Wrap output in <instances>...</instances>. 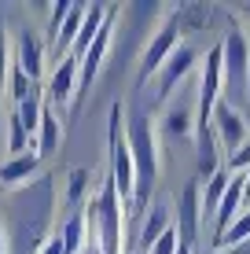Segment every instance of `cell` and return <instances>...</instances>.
<instances>
[{
	"mask_svg": "<svg viewBox=\"0 0 250 254\" xmlns=\"http://www.w3.org/2000/svg\"><path fill=\"white\" fill-rule=\"evenodd\" d=\"M243 11H247V15H250V4H247V7H243Z\"/></svg>",
	"mask_w": 250,
	"mask_h": 254,
	"instance_id": "cell-36",
	"label": "cell"
},
{
	"mask_svg": "<svg viewBox=\"0 0 250 254\" xmlns=\"http://www.w3.org/2000/svg\"><path fill=\"white\" fill-rule=\"evenodd\" d=\"M177 243H180V236H177L173 225H169V229L158 236V243H154V247H151L148 254H177Z\"/></svg>",
	"mask_w": 250,
	"mask_h": 254,
	"instance_id": "cell-27",
	"label": "cell"
},
{
	"mask_svg": "<svg viewBox=\"0 0 250 254\" xmlns=\"http://www.w3.org/2000/svg\"><path fill=\"white\" fill-rule=\"evenodd\" d=\"M37 151H26V155H15V159H7L0 166V185H22V181H30L33 173H37Z\"/></svg>",
	"mask_w": 250,
	"mask_h": 254,
	"instance_id": "cell-17",
	"label": "cell"
},
{
	"mask_svg": "<svg viewBox=\"0 0 250 254\" xmlns=\"http://www.w3.org/2000/svg\"><path fill=\"white\" fill-rule=\"evenodd\" d=\"M206 15H210L206 4H184L177 7V26L180 30H206Z\"/></svg>",
	"mask_w": 250,
	"mask_h": 254,
	"instance_id": "cell-20",
	"label": "cell"
},
{
	"mask_svg": "<svg viewBox=\"0 0 250 254\" xmlns=\"http://www.w3.org/2000/svg\"><path fill=\"white\" fill-rule=\"evenodd\" d=\"M85 229H89V221H85L81 214H74L70 221H66V229H63V254H77V247H81V240H85Z\"/></svg>",
	"mask_w": 250,
	"mask_h": 254,
	"instance_id": "cell-22",
	"label": "cell"
},
{
	"mask_svg": "<svg viewBox=\"0 0 250 254\" xmlns=\"http://www.w3.org/2000/svg\"><path fill=\"white\" fill-rule=\"evenodd\" d=\"M41 111H45V103H41L37 96H30V100L15 103V115H19V122H22L26 133H37V126H41Z\"/></svg>",
	"mask_w": 250,
	"mask_h": 254,
	"instance_id": "cell-21",
	"label": "cell"
},
{
	"mask_svg": "<svg viewBox=\"0 0 250 254\" xmlns=\"http://www.w3.org/2000/svg\"><path fill=\"white\" fill-rule=\"evenodd\" d=\"M247 240H250V210H247V214H239L236 221H232V229L221 236L217 251H221V247H239V243H247Z\"/></svg>",
	"mask_w": 250,
	"mask_h": 254,
	"instance_id": "cell-23",
	"label": "cell"
},
{
	"mask_svg": "<svg viewBox=\"0 0 250 254\" xmlns=\"http://www.w3.org/2000/svg\"><path fill=\"white\" fill-rule=\"evenodd\" d=\"M180 45V26H177V15L169 22L158 26V33L148 41V48H144V63H140V81H151L154 74L162 70L169 56H173V48Z\"/></svg>",
	"mask_w": 250,
	"mask_h": 254,
	"instance_id": "cell-5",
	"label": "cell"
},
{
	"mask_svg": "<svg viewBox=\"0 0 250 254\" xmlns=\"http://www.w3.org/2000/svg\"><path fill=\"white\" fill-rule=\"evenodd\" d=\"M247 103H250V100H247Z\"/></svg>",
	"mask_w": 250,
	"mask_h": 254,
	"instance_id": "cell-37",
	"label": "cell"
},
{
	"mask_svg": "<svg viewBox=\"0 0 250 254\" xmlns=\"http://www.w3.org/2000/svg\"><path fill=\"white\" fill-rule=\"evenodd\" d=\"M26 144H30V133L22 129L19 115H11L7 118V151H11V159L15 155H26Z\"/></svg>",
	"mask_w": 250,
	"mask_h": 254,
	"instance_id": "cell-24",
	"label": "cell"
},
{
	"mask_svg": "<svg viewBox=\"0 0 250 254\" xmlns=\"http://www.w3.org/2000/svg\"><path fill=\"white\" fill-rule=\"evenodd\" d=\"M192 126H195V115L188 107H173L166 118H162V133H166V140L188 136V133H192Z\"/></svg>",
	"mask_w": 250,
	"mask_h": 254,
	"instance_id": "cell-18",
	"label": "cell"
},
{
	"mask_svg": "<svg viewBox=\"0 0 250 254\" xmlns=\"http://www.w3.org/2000/svg\"><path fill=\"white\" fill-rule=\"evenodd\" d=\"M77 59L74 56H63V63L55 66V74H51V85H48V96L55 103H66L74 96V89H77Z\"/></svg>",
	"mask_w": 250,
	"mask_h": 254,
	"instance_id": "cell-11",
	"label": "cell"
},
{
	"mask_svg": "<svg viewBox=\"0 0 250 254\" xmlns=\"http://www.w3.org/2000/svg\"><path fill=\"white\" fill-rule=\"evenodd\" d=\"M37 254H63V236H48V240L37 247Z\"/></svg>",
	"mask_w": 250,
	"mask_h": 254,
	"instance_id": "cell-31",
	"label": "cell"
},
{
	"mask_svg": "<svg viewBox=\"0 0 250 254\" xmlns=\"http://www.w3.org/2000/svg\"><path fill=\"white\" fill-rule=\"evenodd\" d=\"M85 188H89V170H81V166H77V170H70V191H66V203L77 206V203L85 199Z\"/></svg>",
	"mask_w": 250,
	"mask_h": 254,
	"instance_id": "cell-25",
	"label": "cell"
},
{
	"mask_svg": "<svg viewBox=\"0 0 250 254\" xmlns=\"http://www.w3.org/2000/svg\"><path fill=\"white\" fill-rule=\"evenodd\" d=\"M243 195H247V199H250V170H247V173H243Z\"/></svg>",
	"mask_w": 250,
	"mask_h": 254,
	"instance_id": "cell-33",
	"label": "cell"
},
{
	"mask_svg": "<svg viewBox=\"0 0 250 254\" xmlns=\"http://www.w3.org/2000/svg\"><path fill=\"white\" fill-rule=\"evenodd\" d=\"M221 63H225V92L250 100V41L243 26H228V37L221 41Z\"/></svg>",
	"mask_w": 250,
	"mask_h": 254,
	"instance_id": "cell-2",
	"label": "cell"
},
{
	"mask_svg": "<svg viewBox=\"0 0 250 254\" xmlns=\"http://www.w3.org/2000/svg\"><path fill=\"white\" fill-rule=\"evenodd\" d=\"M210 129H213V136H217V144L225 147L228 155H236L239 147L247 144V122H243V115H239L236 107H232L228 100H221L217 107H213V118H210Z\"/></svg>",
	"mask_w": 250,
	"mask_h": 254,
	"instance_id": "cell-6",
	"label": "cell"
},
{
	"mask_svg": "<svg viewBox=\"0 0 250 254\" xmlns=\"http://www.w3.org/2000/svg\"><path fill=\"white\" fill-rule=\"evenodd\" d=\"M110 181H114V188H118V199H125V206L133 210L136 173H133V155H129L125 129H122V103L110 107Z\"/></svg>",
	"mask_w": 250,
	"mask_h": 254,
	"instance_id": "cell-3",
	"label": "cell"
},
{
	"mask_svg": "<svg viewBox=\"0 0 250 254\" xmlns=\"http://www.w3.org/2000/svg\"><path fill=\"white\" fill-rule=\"evenodd\" d=\"M114 15H118V11H110L107 19H103L100 33H96V41H92V45H89V52H85V56L77 59V66H81V77H77V89H74V103H81L85 96H89L92 81H96V74H100V63H103V56H107L110 33H114Z\"/></svg>",
	"mask_w": 250,
	"mask_h": 254,
	"instance_id": "cell-4",
	"label": "cell"
},
{
	"mask_svg": "<svg viewBox=\"0 0 250 254\" xmlns=\"http://www.w3.org/2000/svg\"><path fill=\"white\" fill-rule=\"evenodd\" d=\"M103 19H107V7H103V4H89V11H85V22H81V30H77V37H74V45H70V52H66V56L81 59L85 52H89V45L96 41Z\"/></svg>",
	"mask_w": 250,
	"mask_h": 254,
	"instance_id": "cell-10",
	"label": "cell"
},
{
	"mask_svg": "<svg viewBox=\"0 0 250 254\" xmlns=\"http://www.w3.org/2000/svg\"><path fill=\"white\" fill-rule=\"evenodd\" d=\"M225 170H228V173H236V177L250 170V140H247L243 147H239L236 155H228V166H225Z\"/></svg>",
	"mask_w": 250,
	"mask_h": 254,
	"instance_id": "cell-28",
	"label": "cell"
},
{
	"mask_svg": "<svg viewBox=\"0 0 250 254\" xmlns=\"http://www.w3.org/2000/svg\"><path fill=\"white\" fill-rule=\"evenodd\" d=\"M177 254H192V247H188V243H177Z\"/></svg>",
	"mask_w": 250,
	"mask_h": 254,
	"instance_id": "cell-34",
	"label": "cell"
},
{
	"mask_svg": "<svg viewBox=\"0 0 250 254\" xmlns=\"http://www.w3.org/2000/svg\"><path fill=\"white\" fill-rule=\"evenodd\" d=\"M217 254H250V240L239 243V247H225V251H217Z\"/></svg>",
	"mask_w": 250,
	"mask_h": 254,
	"instance_id": "cell-32",
	"label": "cell"
},
{
	"mask_svg": "<svg viewBox=\"0 0 250 254\" xmlns=\"http://www.w3.org/2000/svg\"><path fill=\"white\" fill-rule=\"evenodd\" d=\"M125 144H129V155H133V173H136L133 210L140 214V210L151 203L154 181H158V140H154V122H151L148 115H144V111L129 115V126H125Z\"/></svg>",
	"mask_w": 250,
	"mask_h": 254,
	"instance_id": "cell-1",
	"label": "cell"
},
{
	"mask_svg": "<svg viewBox=\"0 0 250 254\" xmlns=\"http://www.w3.org/2000/svg\"><path fill=\"white\" fill-rule=\"evenodd\" d=\"M0 254H7V251H4V232H0Z\"/></svg>",
	"mask_w": 250,
	"mask_h": 254,
	"instance_id": "cell-35",
	"label": "cell"
},
{
	"mask_svg": "<svg viewBox=\"0 0 250 254\" xmlns=\"http://www.w3.org/2000/svg\"><path fill=\"white\" fill-rule=\"evenodd\" d=\"M59 136H63V129H59L55 111L45 107L41 111V126H37V159H51L59 151Z\"/></svg>",
	"mask_w": 250,
	"mask_h": 254,
	"instance_id": "cell-13",
	"label": "cell"
},
{
	"mask_svg": "<svg viewBox=\"0 0 250 254\" xmlns=\"http://www.w3.org/2000/svg\"><path fill=\"white\" fill-rule=\"evenodd\" d=\"M192 70H195V48L192 45H177L173 56H169L166 63H162V70L154 74V100L162 103L180 85V77H188Z\"/></svg>",
	"mask_w": 250,
	"mask_h": 254,
	"instance_id": "cell-8",
	"label": "cell"
},
{
	"mask_svg": "<svg viewBox=\"0 0 250 254\" xmlns=\"http://www.w3.org/2000/svg\"><path fill=\"white\" fill-rule=\"evenodd\" d=\"M243 177H232L225 195H221V206H217V217H213V247L221 243V236L232 229V221L239 217V206H243Z\"/></svg>",
	"mask_w": 250,
	"mask_h": 254,
	"instance_id": "cell-9",
	"label": "cell"
},
{
	"mask_svg": "<svg viewBox=\"0 0 250 254\" xmlns=\"http://www.w3.org/2000/svg\"><path fill=\"white\" fill-rule=\"evenodd\" d=\"M15 66L22 70L26 77H37L41 74V41H37V33H30L26 30L22 37H19V52H15Z\"/></svg>",
	"mask_w": 250,
	"mask_h": 254,
	"instance_id": "cell-16",
	"label": "cell"
},
{
	"mask_svg": "<svg viewBox=\"0 0 250 254\" xmlns=\"http://www.w3.org/2000/svg\"><path fill=\"white\" fill-rule=\"evenodd\" d=\"M199 177H192L180 191V203H177V236L180 243L195 247L199 243V229H202V206H199Z\"/></svg>",
	"mask_w": 250,
	"mask_h": 254,
	"instance_id": "cell-7",
	"label": "cell"
},
{
	"mask_svg": "<svg viewBox=\"0 0 250 254\" xmlns=\"http://www.w3.org/2000/svg\"><path fill=\"white\" fill-rule=\"evenodd\" d=\"M195 136H199V181H210L221 170V144L213 129H195Z\"/></svg>",
	"mask_w": 250,
	"mask_h": 254,
	"instance_id": "cell-12",
	"label": "cell"
},
{
	"mask_svg": "<svg viewBox=\"0 0 250 254\" xmlns=\"http://www.w3.org/2000/svg\"><path fill=\"white\" fill-rule=\"evenodd\" d=\"M66 15H70V4H55V7H51V45H55V37H59V30H63Z\"/></svg>",
	"mask_w": 250,
	"mask_h": 254,
	"instance_id": "cell-29",
	"label": "cell"
},
{
	"mask_svg": "<svg viewBox=\"0 0 250 254\" xmlns=\"http://www.w3.org/2000/svg\"><path fill=\"white\" fill-rule=\"evenodd\" d=\"M30 96H33V81L22 74L19 66H11V100L22 103V100H30Z\"/></svg>",
	"mask_w": 250,
	"mask_h": 254,
	"instance_id": "cell-26",
	"label": "cell"
},
{
	"mask_svg": "<svg viewBox=\"0 0 250 254\" xmlns=\"http://www.w3.org/2000/svg\"><path fill=\"white\" fill-rule=\"evenodd\" d=\"M4 85H7V33L0 22V96H4Z\"/></svg>",
	"mask_w": 250,
	"mask_h": 254,
	"instance_id": "cell-30",
	"label": "cell"
},
{
	"mask_svg": "<svg viewBox=\"0 0 250 254\" xmlns=\"http://www.w3.org/2000/svg\"><path fill=\"white\" fill-rule=\"evenodd\" d=\"M85 11H89V7H81V4H70V15H66L63 30H59V37H55V48L63 52V56L70 52L74 37H77V30H81V22H85Z\"/></svg>",
	"mask_w": 250,
	"mask_h": 254,
	"instance_id": "cell-19",
	"label": "cell"
},
{
	"mask_svg": "<svg viewBox=\"0 0 250 254\" xmlns=\"http://www.w3.org/2000/svg\"><path fill=\"white\" fill-rule=\"evenodd\" d=\"M166 229H169V206L166 203H154L151 214H148V221H144V229H140V247H136V254H148Z\"/></svg>",
	"mask_w": 250,
	"mask_h": 254,
	"instance_id": "cell-14",
	"label": "cell"
},
{
	"mask_svg": "<svg viewBox=\"0 0 250 254\" xmlns=\"http://www.w3.org/2000/svg\"><path fill=\"white\" fill-rule=\"evenodd\" d=\"M228 181H232V173L221 166L217 173H213L210 181H206V188L199 191V206H202V217H217V206H221V195H225V188H228Z\"/></svg>",
	"mask_w": 250,
	"mask_h": 254,
	"instance_id": "cell-15",
	"label": "cell"
}]
</instances>
